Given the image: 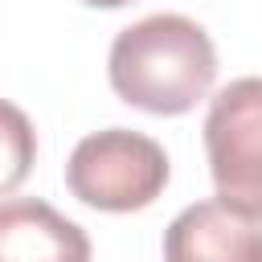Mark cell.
I'll use <instances>...</instances> for the list:
<instances>
[{"mask_svg": "<svg viewBox=\"0 0 262 262\" xmlns=\"http://www.w3.org/2000/svg\"><path fill=\"white\" fill-rule=\"evenodd\" d=\"M111 90L147 115H184L217 82L213 37L180 12H151L111 41Z\"/></svg>", "mask_w": 262, "mask_h": 262, "instance_id": "obj_1", "label": "cell"}, {"mask_svg": "<svg viewBox=\"0 0 262 262\" xmlns=\"http://www.w3.org/2000/svg\"><path fill=\"white\" fill-rule=\"evenodd\" d=\"M168 156L164 147L127 127H106L86 135L66 164V184L70 192L102 213H135L147 209L164 184H168Z\"/></svg>", "mask_w": 262, "mask_h": 262, "instance_id": "obj_2", "label": "cell"}, {"mask_svg": "<svg viewBox=\"0 0 262 262\" xmlns=\"http://www.w3.org/2000/svg\"><path fill=\"white\" fill-rule=\"evenodd\" d=\"M205 156L217 196L262 217V78H237L213 94L205 115Z\"/></svg>", "mask_w": 262, "mask_h": 262, "instance_id": "obj_3", "label": "cell"}, {"mask_svg": "<svg viewBox=\"0 0 262 262\" xmlns=\"http://www.w3.org/2000/svg\"><path fill=\"white\" fill-rule=\"evenodd\" d=\"M164 262H262V217L221 196L196 201L164 229Z\"/></svg>", "mask_w": 262, "mask_h": 262, "instance_id": "obj_4", "label": "cell"}, {"mask_svg": "<svg viewBox=\"0 0 262 262\" xmlns=\"http://www.w3.org/2000/svg\"><path fill=\"white\" fill-rule=\"evenodd\" d=\"M0 262H90V237L53 205L12 196L0 201Z\"/></svg>", "mask_w": 262, "mask_h": 262, "instance_id": "obj_5", "label": "cell"}, {"mask_svg": "<svg viewBox=\"0 0 262 262\" xmlns=\"http://www.w3.org/2000/svg\"><path fill=\"white\" fill-rule=\"evenodd\" d=\"M33 160H37V131L29 115L16 102L0 98V196L29 180Z\"/></svg>", "mask_w": 262, "mask_h": 262, "instance_id": "obj_6", "label": "cell"}, {"mask_svg": "<svg viewBox=\"0 0 262 262\" xmlns=\"http://www.w3.org/2000/svg\"><path fill=\"white\" fill-rule=\"evenodd\" d=\"M82 4H90V8H123L131 0H82Z\"/></svg>", "mask_w": 262, "mask_h": 262, "instance_id": "obj_7", "label": "cell"}]
</instances>
